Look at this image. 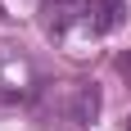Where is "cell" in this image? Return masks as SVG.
<instances>
[{
  "label": "cell",
  "mask_w": 131,
  "mask_h": 131,
  "mask_svg": "<svg viewBox=\"0 0 131 131\" xmlns=\"http://www.w3.org/2000/svg\"><path fill=\"white\" fill-rule=\"evenodd\" d=\"M45 104L54 108V118L72 122V127H86L100 113V91H95L91 81H63V86H54L45 95Z\"/></svg>",
  "instance_id": "1"
},
{
  "label": "cell",
  "mask_w": 131,
  "mask_h": 131,
  "mask_svg": "<svg viewBox=\"0 0 131 131\" xmlns=\"http://www.w3.org/2000/svg\"><path fill=\"white\" fill-rule=\"evenodd\" d=\"M32 91H36V72H32V63H27L18 50L0 45V95L18 100V95H32Z\"/></svg>",
  "instance_id": "2"
},
{
  "label": "cell",
  "mask_w": 131,
  "mask_h": 131,
  "mask_svg": "<svg viewBox=\"0 0 131 131\" xmlns=\"http://www.w3.org/2000/svg\"><path fill=\"white\" fill-rule=\"evenodd\" d=\"M81 9H86V23L95 32H113L127 18V0H81Z\"/></svg>",
  "instance_id": "3"
},
{
  "label": "cell",
  "mask_w": 131,
  "mask_h": 131,
  "mask_svg": "<svg viewBox=\"0 0 131 131\" xmlns=\"http://www.w3.org/2000/svg\"><path fill=\"white\" fill-rule=\"evenodd\" d=\"M118 72L127 77V86H131V50H127V54H118Z\"/></svg>",
  "instance_id": "4"
},
{
  "label": "cell",
  "mask_w": 131,
  "mask_h": 131,
  "mask_svg": "<svg viewBox=\"0 0 131 131\" xmlns=\"http://www.w3.org/2000/svg\"><path fill=\"white\" fill-rule=\"evenodd\" d=\"M127 131H131V118H127Z\"/></svg>",
  "instance_id": "5"
}]
</instances>
